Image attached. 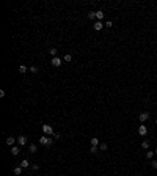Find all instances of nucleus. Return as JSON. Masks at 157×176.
Segmentation results:
<instances>
[{"instance_id": "18", "label": "nucleus", "mask_w": 157, "mask_h": 176, "mask_svg": "<svg viewBox=\"0 0 157 176\" xmlns=\"http://www.w3.org/2000/svg\"><path fill=\"white\" fill-rule=\"evenodd\" d=\"M63 60H65V61H72V55L71 54H66L65 57H63Z\"/></svg>"}, {"instance_id": "16", "label": "nucleus", "mask_w": 157, "mask_h": 176, "mask_svg": "<svg viewBox=\"0 0 157 176\" xmlns=\"http://www.w3.org/2000/svg\"><path fill=\"white\" fill-rule=\"evenodd\" d=\"M149 145H151V143H149L148 140H145V142L141 143V148H143V149H149Z\"/></svg>"}, {"instance_id": "23", "label": "nucleus", "mask_w": 157, "mask_h": 176, "mask_svg": "<svg viewBox=\"0 0 157 176\" xmlns=\"http://www.w3.org/2000/svg\"><path fill=\"white\" fill-rule=\"evenodd\" d=\"M88 17L90 19H96V11H90L88 13Z\"/></svg>"}, {"instance_id": "4", "label": "nucleus", "mask_w": 157, "mask_h": 176, "mask_svg": "<svg viewBox=\"0 0 157 176\" xmlns=\"http://www.w3.org/2000/svg\"><path fill=\"white\" fill-rule=\"evenodd\" d=\"M50 63H52V66H55V68H60V66H61V63H63V60L60 58V57H53L50 60Z\"/></svg>"}, {"instance_id": "29", "label": "nucleus", "mask_w": 157, "mask_h": 176, "mask_svg": "<svg viewBox=\"0 0 157 176\" xmlns=\"http://www.w3.org/2000/svg\"><path fill=\"white\" fill-rule=\"evenodd\" d=\"M25 176H32V175H25Z\"/></svg>"}, {"instance_id": "7", "label": "nucleus", "mask_w": 157, "mask_h": 176, "mask_svg": "<svg viewBox=\"0 0 157 176\" xmlns=\"http://www.w3.org/2000/svg\"><path fill=\"white\" fill-rule=\"evenodd\" d=\"M105 25H104V22H101V21H96L94 22V25H93V28L96 30V32H99V30H102Z\"/></svg>"}, {"instance_id": "5", "label": "nucleus", "mask_w": 157, "mask_h": 176, "mask_svg": "<svg viewBox=\"0 0 157 176\" xmlns=\"http://www.w3.org/2000/svg\"><path fill=\"white\" fill-rule=\"evenodd\" d=\"M146 134H148V127H146L145 124L138 126V135H141V137H145Z\"/></svg>"}, {"instance_id": "14", "label": "nucleus", "mask_w": 157, "mask_h": 176, "mask_svg": "<svg viewBox=\"0 0 157 176\" xmlns=\"http://www.w3.org/2000/svg\"><path fill=\"white\" fill-rule=\"evenodd\" d=\"M27 71H28V68H27L25 65H21V66H19V72H21V74H25Z\"/></svg>"}, {"instance_id": "1", "label": "nucleus", "mask_w": 157, "mask_h": 176, "mask_svg": "<svg viewBox=\"0 0 157 176\" xmlns=\"http://www.w3.org/2000/svg\"><path fill=\"white\" fill-rule=\"evenodd\" d=\"M53 140H55V138L49 137V135H42V137L39 138V143H41V145H44V146H50V145L53 143Z\"/></svg>"}, {"instance_id": "26", "label": "nucleus", "mask_w": 157, "mask_h": 176, "mask_svg": "<svg viewBox=\"0 0 157 176\" xmlns=\"http://www.w3.org/2000/svg\"><path fill=\"white\" fill-rule=\"evenodd\" d=\"M151 167H152V168H156V170H157V160H151Z\"/></svg>"}, {"instance_id": "17", "label": "nucleus", "mask_w": 157, "mask_h": 176, "mask_svg": "<svg viewBox=\"0 0 157 176\" xmlns=\"http://www.w3.org/2000/svg\"><path fill=\"white\" fill-rule=\"evenodd\" d=\"M98 145H99V138H91V146H98Z\"/></svg>"}, {"instance_id": "8", "label": "nucleus", "mask_w": 157, "mask_h": 176, "mask_svg": "<svg viewBox=\"0 0 157 176\" xmlns=\"http://www.w3.org/2000/svg\"><path fill=\"white\" fill-rule=\"evenodd\" d=\"M5 142H6V145H8V146H14V143H16V142H17V140H16L14 137H11V135H9V137L6 138Z\"/></svg>"}, {"instance_id": "15", "label": "nucleus", "mask_w": 157, "mask_h": 176, "mask_svg": "<svg viewBox=\"0 0 157 176\" xmlns=\"http://www.w3.org/2000/svg\"><path fill=\"white\" fill-rule=\"evenodd\" d=\"M49 54H50V55H52V58H53V57H57V54H58V50H57L55 47H50V49H49Z\"/></svg>"}, {"instance_id": "28", "label": "nucleus", "mask_w": 157, "mask_h": 176, "mask_svg": "<svg viewBox=\"0 0 157 176\" xmlns=\"http://www.w3.org/2000/svg\"><path fill=\"white\" fill-rule=\"evenodd\" d=\"M156 154H157V148H156Z\"/></svg>"}, {"instance_id": "6", "label": "nucleus", "mask_w": 157, "mask_h": 176, "mask_svg": "<svg viewBox=\"0 0 157 176\" xmlns=\"http://www.w3.org/2000/svg\"><path fill=\"white\" fill-rule=\"evenodd\" d=\"M138 119H140V121H141V123L148 121V119H149V113H148V112H141V113L138 115Z\"/></svg>"}, {"instance_id": "10", "label": "nucleus", "mask_w": 157, "mask_h": 176, "mask_svg": "<svg viewBox=\"0 0 157 176\" xmlns=\"http://www.w3.org/2000/svg\"><path fill=\"white\" fill-rule=\"evenodd\" d=\"M105 17V13L104 11H96V19H98V21H101L102 22V19Z\"/></svg>"}, {"instance_id": "2", "label": "nucleus", "mask_w": 157, "mask_h": 176, "mask_svg": "<svg viewBox=\"0 0 157 176\" xmlns=\"http://www.w3.org/2000/svg\"><path fill=\"white\" fill-rule=\"evenodd\" d=\"M42 132H44V135H49V137H53V134H55L50 124H42Z\"/></svg>"}, {"instance_id": "11", "label": "nucleus", "mask_w": 157, "mask_h": 176, "mask_svg": "<svg viewBox=\"0 0 157 176\" xmlns=\"http://www.w3.org/2000/svg\"><path fill=\"white\" fill-rule=\"evenodd\" d=\"M19 165H21L22 168H30V167H32V165H30V162L27 160V159H22V162H21Z\"/></svg>"}, {"instance_id": "3", "label": "nucleus", "mask_w": 157, "mask_h": 176, "mask_svg": "<svg viewBox=\"0 0 157 176\" xmlns=\"http://www.w3.org/2000/svg\"><path fill=\"white\" fill-rule=\"evenodd\" d=\"M16 140H17V146H21V148H22V146H25V145L28 143V140H27L25 135H19Z\"/></svg>"}, {"instance_id": "13", "label": "nucleus", "mask_w": 157, "mask_h": 176, "mask_svg": "<svg viewBox=\"0 0 157 176\" xmlns=\"http://www.w3.org/2000/svg\"><path fill=\"white\" fill-rule=\"evenodd\" d=\"M22 170H24V168H22L21 165H19V167H16L14 170H13V173H14L16 176H21V175H22Z\"/></svg>"}, {"instance_id": "27", "label": "nucleus", "mask_w": 157, "mask_h": 176, "mask_svg": "<svg viewBox=\"0 0 157 176\" xmlns=\"http://www.w3.org/2000/svg\"><path fill=\"white\" fill-rule=\"evenodd\" d=\"M53 138H55V140H58V138H61V135H60V134H53Z\"/></svg>"}, {"instance_id": "19", "label": "nucleus", "mask_w": 157, "mask_h": 176, "mask_svg": "<svg viewBox=\"0 0 157 176\" xmlns=\"http://www.w3.org/2000/svg\"><path fill=\"white\" fill-rule=\"evenodd\" d=\"M28 71H30V72H33V74H36V72H38V68H36V66H30Z\"/></svg>"}, {"instance_id": "12", "label": "nucleus", "mask_w": 157, "mask_h": 176, "mask_svg": "<svg viewBox=\"0 0 157 176\" xmlns=\"http://www.w3.org/2000/svg\"><path fill=\"white\" fill-rule=\"evenodd\" d=\"M21 152V146H11V154L13 156H17Z\"/></svg>"}, {"instance_id": "30", "label": "nucleus", "mask_w": 157, "mask_h": 176, "mask_svg": "<svg viewBox=\"0 0 157 176\" xmlns=\"http://www.w3.org/2000/svg\"><path fill=\"white\" fill-rule=\"evenodd\" d=\"M156 124H157V119H156Z\"/></svg>"}, {"instance_id": "9", "label": "nucleus", "mask_w": 157, "mask_h": 176, "mask_svg": "<svg viewBox=\"0 0 157 176\" xmlns=\"http://www.w3.org/2000/svg\"><path fill=\"white\" fill-rule=\"evenodd\" d=\"M36 151H38V146H36L35 143H30V145H28V152H32V154H35Z\"/></svg>"}, {"instance_id": "25", "label": "nucleus", "mask_w": 157, "mask_h": 176, "mask_svg": "<svg viewBox=\"0 0 157 176\" xmlns=\"http://www.w3.org/2000/svg\"><path fill=\"white\" fill-rule=\"evenodd\" d=\"M104 25L110 28V27H113V22H112V21H107V22H104Z\"/></svg>"}, {"instance_id": "20", "label": "nucleus", "mask_w": 157, "mask_h": 176, "mask_svg": "<svg viewBox=\"0 0 157 176\" xmlns=\"http://www.w3.org/2000/svg\"><path fill=\"white\" fill-rule=\"evenodd\" d=\"M107 148H108V146H107V143H101V145H99V149H101V151H107Z\"/></svg>"}, {"instance_id": "22", "label": "nucleus", "mask_w": 157, "mask_h": 176, "mask_svg": "<svg viewBox=\"0 0 157 176\" xmlns=\"http://www.w3.org/2000/svg\"><path fill=\"white\" fill-rule=\"evenodd\" d=\"M98 151H99V149H98V146H91V148H90V152H91V154H96Z\"/></svg>"}, {"instance_id": "21", "label": "nucleus", "mask_w": 157, "mask_h": 176, "mask_svg": "<svg viewBox=\"0 0 157 176\" xmlns=\"http://www.w3.org/2000/svg\"><path fill=\"white\" fill-rule=\"evenodd\" d=\"M154 157V152L152 151H146V159H152Z\"/></svg>"}, {"instance_id": "24", "label": "nucleus", "mask_w": 157, "mask_h": 176, "mask_svg": "<svg viewBox=\"0 0 157 176\" xmlns=\"http://www.w3.org/2000/svg\"><path fill=\"white\" fill-rule=\"evenodd\" d=\"M30 168H32L33 171H38V170H39V165H36V164H32V167H30Z\"/></svg>"}]
</instances>
